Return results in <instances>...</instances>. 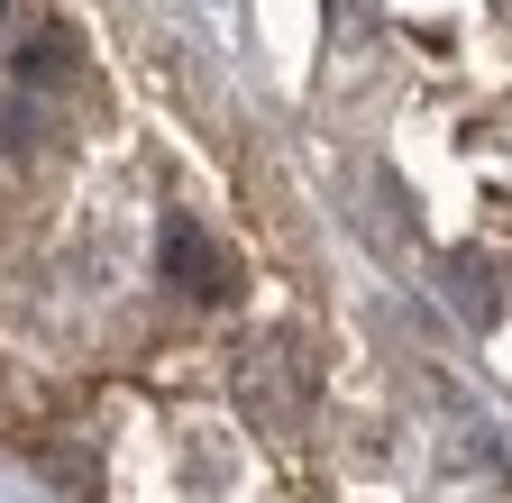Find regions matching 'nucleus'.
<instances>
[{
  "label": "nucleus",
  "instance_id": "f257e3e1",
  "mask_svg": "<svg viewBox=\"0 0 512 503\" xmlns=\"http://www.w3.org/2000/svg\"><path fill=\"white\" fill-rule=\"evenodd\" d=\"M238 412L266 430H302L311 421V375L284 339H247L238 348Z\"/></svg>",
  "mask_w": 512,
  "mask_h": 503
},
{
  "label": "nucleus",
  "instance_id": "f03ea898",
  "mask_svg": "<svg viewBox=\"0 0 512 503\" xmlns=\"http://www.w3.org/2000/svg\"><path fill=\"white\" fill-rule=\"evenodd\" d=\"M165 284L192 293V302H229V293H238L229 257H220V247L192 229V220H165Z\"/></svg>",
  "mask_w": 512,
  "mask_h": 503
},
{
  "label": "nucleus",
  "instance_id": "7ed1b4c3",
  "mask_svg": "<svg viewBox=\"0 0 512 503\" xmlns=\"http://www.w3.org/2000/svg\"><path fill=\"white\" fill-rule=\"evenodd\" d=\"M0 439H19V449L46 439V403H37V385H28L19 366H0Z\"/></svg>",
  "mask_w": 512,
  "mask_h": 503
},
{
  "label": "nucleus",
  "instance_id": "20e7f679",
  "mask_svg": "<svg viewBox=\"0 0 512 503\" xmlns=\"http://www.w3.org/2000/svg\"><path fill=\"white\" fill-rule=\"evenodd\" d=\"M55 129H46V101H28V92H10L0 101V156H37Z\"/></svg>",
  "mask_w": 512,
  "mask_h": 503
},
{
  "label": "nucleus",
  "instance_id": "39448f33",
  "mask_svg": "<svg viewBox=\"0 0 512 503\" xmlns=\"http://www.w3.org/2000/svg\"><path fill=\"white\" fill-rule=\"evenodd\" d=\"M64 74H74V37H55V28H46V37L19 46V83H28V92H46V83H64Z\"/></svg>",
  "mask_w": 512,
  "mask_h": 503
},
{
  "label": "nucleus",
  "instance_id": "423d86ee",
  "mask_svg": "<svg viewBox=\"0 0 512 503\" xmlns=\"http://www.w3.org/2000/svg\"><path fill=\"white\" fill-rule=\"evenodd\" d=\"M448 293H458L476 321H494V275H485V257H458V266H448Z\"/></svg>",
  "mask_w": 512,
  "mask_h": 503
},
{
  "label": "nucleus",
  "instance_id": "0eeeda50",
  "mask_svg": "<svg viewBox=\"0 0 512 503\" xmlns=\"http://www.w3.org/2000/svg\"><path fill=\"white\" fill-rule=\"evenodd\" d=\"M0 10H10V0H0Z\"/></svg>",
  "mask_w": 512,
  "mask_h": 503
}]
</instances>
